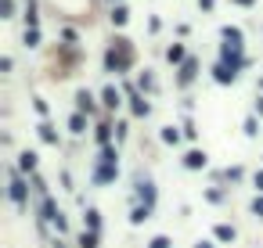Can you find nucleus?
<instances>
[{"label":"nucleus","instance_id":"14","mask_svg":"<svg viewBox=\"0 0 263 248\" xmlns=\"http://www.w3.org/2000/svg\"><path fill=\"white\" fill-rule=\"evenodd\" d=\"M177 137H180V133H177L173 126H166V130H162V140H166V144H177Z\"/></svg>","mask_w":263,"mask_h":248},{"label":"nucleus","instance_id":"5","mask_svg":"<svg viewBox=\"0 0 263 248\" xmlns=\"http://www.w3.org/2000/svg\"><path fill=\"white\" fill-rule=\"evenodd\" d=\"M216 237H220V241H235V227L220 223V227H216Z\"/></svg>","mask_w":263,"mask_h":248},{"label":"nucleus","instance_id":"22","mask_svg":"<svg viewBox=\"0 0 263 248\" xmlns=\"http://www.w3.org/2000/svg\"><path fill=\"white\" fill-rule=\"evenodd\" d=\"M11 8H15V0H4V15L11 18Z\"/></svg>","mask_w":263,"mask_h":248},{"label":"nucleus","instance_id":"18","mask_svg":"<svg viewBox=\"0 0 263 248\" xmlns=\"http://www.w3.org/2000/svg\"><path fill=\"white\" fill-rule=\"evenodd\" d=\"M130 220H134V223H144V220H148V209H134V216H130Z\"/></svg>","mask_w":263,"mask_h":248},{"label":"nucleus","instance_id":"6","mask_svg":"<svg viewBox=\"0 0 263 248\" xmlns=\"http://www.w3.org/2000/svg\"><path fill=\"white\" fill-rule=\"evenodd\" d=\"M126 18H130V11H126L123 4H119L116 11H112V22H116V25H126Z\"/></svg>","mask_w":263,"mask_h":248},{"label":"nucleus","instance_id":"25","mask_svg":"<svg viewBox=\"0 0 263 248\" xmlns=\"http://www.w3.org/2000/svg\"><path fill=\"white\" fill-rule=\"evenodd\" d=\"M238 4H252V0H238Z\"/></svg>","mask_w":263,"mask_h":248},{"label":"nucleus","instance_id":"11","mask_svg":"<svg viewBox=\"0 0 263 248\" xmlns=\"http://www.w3.org/2000/svg\"><path fill=\"white\" fill-rule=\"evenodd\" d=\"M97 140L108 148V140H112V126H97Z\"/></svg>","mask_w":263,"mask_h":248},{"label":"nucleus","instance_id":"17","mask_svg":"<svg viewBox=\"0 0 263 248\" xmlns=\"http://www.w3.org/2000/svg\"><path fill=\"white\" fill-rule=\"evenodd\" d=\"M134 112H137V115H148V101L137 97V101H134Z\"/></svg>","mask_w":263,"mask_h":248},{"label":"nucleus","instance_id":"10","mask_svg":"<svg viewBox=\"0 0 263 248\" xmlns=\"http://www.w3.org/2000/svg\"><path fill=\"white\" fill-rule=\"evenodd\" d=\"M166 58H170V61H184V47H180V44H173V47L166 51Z\"/></svg>","mask_w":263,"mask_h":248},{"label":"nucleus","instance_id":"24","mask_svg":"<svg viewBox=\"0 0 263 248\" xmlns=\"http://www.w3.org/2000/svg\"><path fill=\"white\" fill-rule=\"evenodd\" d=\"M199 248H213V244H209V241H202V244H199Z\"/></svg>","mask_w":263,"mask_h":248},{"label":"nucleus","instance_id":"16","mask_svg":"<svg viewBox=\"0 0 263 248\" xmlns=\"http://www.w3.org/2000/svg\"><path fill=\"white\" fill-rule=\"evenodd\" d=\"M195 76V61H184V72H180V79H191Z\"/></svg>","mask_w":263,"mask_h":248},{"label":"nucleus","instance_id":"7","mask_svg":"<svg viewBox=\"0 0 263 248\" xmlns=\"http://www.w3.org/2000/svg\"><path fill=\"white\" fill-rule=\"evenodd\" d=\"M223 40H231V44H235V47H242V32H238V29H231V25H227V29H223Z\"/></svg>","mask_w":263,"mask_h":248},{"label":"nucleus","instance_id":"4","mask_svg":"<svg viewBox=\"0 0 263 248\" xmlns=\"http://www.w3.org/2000/svg\"><path fill=\"white\" fill-rule=\"evenodd\" d=\"M105 104H108V108H119V90H116V87L105 90Z\"/></svg>","mask_w":263,"mask_h":248},{"label":"nucleus","instance_id":"1","mask_svg":"<svg viewBox=\"0 0 263 248\" xmlns=\"http://www.w3.org/2000/svg\"><path fill=\"white\" fill-rule=\"evenodd\" d=\"M184 165H187V169H202V165H206V151H187Z\"/></svg>","mask_w":263,"mask_h":248},{"label":"nucleus","instance_id":"21","mask_svg":"<svg viewBox=\"0 0 263 248\" xmlns=\"http://www.w3.org/2000/svg\"><path fill=\"white\" fill-rule=\"evenodd\" d=\"M252 212H256V216H263V198H256V201H252Z\"/></svg>","mask_w":263,"mask_h":248},{"label":"nucleus","instance_id":"12","mask_svg":"<svg viewBox=\"0 0 263 248\" xmlns=\"http://www.w3.org/2000/svg\"><path fill=\"white\" fill-rule=\"evenodd\" d=\"M231 79H235V72H227V68H223V65L216 68V83H231Z\"/></svg>","mask_w":263,"mask_h":248},{"label":"nucleus","instance_id":"8","mask_svg":"<svg viewBox=\"0 0 263 248\" xmlns=\"http://www.w3.org/2000/svg\"><path fill=\"white\" fill-rule=\"evenodd\" d=\"M69 126H72V133H83V126H87V119L76 112V115H72V122H69Z\"/></svg>","mask_w":263,"mask_h":248},{"label":"nucleus","instance_id":"13","mask_svg":"<svg viewBox=\"0 0 263 248\" xmlns=\"http://www.w3.org/2000/svg\"><path fill=\"white\" fill-rule=\"evenodd\" d=\"M40 137H44V140H47V144H54V140H58V133H54V130H51V126H40Z\"/></svg>","mask_w":263,"mask_h":248},{"label":"nucleus","instance_id":"19","mask_svg":"<svg viewBox=\"0 0 263 248\" xmlns=\"http://www.w3.org/2000/svg\"><path fill=\"white\" fill-rule=\"evenodd\" d=\"M83 248H97V234H83Z\"/></svg>","mask_w":263,"mask_h":248},{"label":"nucleus","instance_id":"2","mask_svg":"<svg viewBox=\"0 0 263 248\" xmlns=\"http://www.w3.org/2000/svg\"><path fill=\"white\" fill-rule=\"evenodd\" d=\"M11 198H15L18 209L25 205V187H22V180H18V176H11Z\"/></svg>","mask_w":263,"mask_h":248},{"label":"nucleus","instance_id":"23","mask_svg":"<svg viewBox=\"0 0 263 248\" xmlns=\"http://www.w3.org/2000/svg\"><path fill=\"white\" fill-rule=\"evenodd\" d=\"M256 187H259V191H263V173H256Z\"/></svg>","mask_w":263,"mask_h":248},{"label":"nucleus","instance_id":"15","mask_svg":"<svg viewBox=\"0 0 263 248\" xmlns=\"http://www.w3.org/2000/svg\"><path fill=\"white\" fill-rule=\"evenodd\" d=\"M87 227H90V234H97V212H94V209L87 212Z\"/></svg>","mask_w":263,"mask_h":248},{"label":"nucleus","instance_id":"20","mask_svg":"<svg viewBox=\"0 0 263 248\" xmlns=\"http://www.w3.org/2000/svg\"><path fill=\"white\" fill-rule=\"evenodd\" d=\"M152 248H170V237H155V241H152Z\"/></svg>","mask_w":263,"mask_h":248},{"label":"nucleus","instance_id":"9","mask_svg":"<svg viewBox=\"0 0 263 248\" xmlns=\"http://www.w3.org/2000/svg\"><path fill=\"white\" fill-rule=\"evenodd\" d=\"M40 44V29H25V47H36Z\"/></svg>","mask_w":263,"mask_h":248},{"label":"nucleus","instance_id":"3","mask_svg":"<svg viewBox=\"0 0 263 248\" xmlns=\"http://www.w3.org/2000/svg\"><path fill=\"white\" fill-rule=\"evenodd\" d=\"M18 169H25V173L36 169V155H32V151H22V155H18Z\"/></svg>","mask_w":263,"mask_h":248}]
</instances>
